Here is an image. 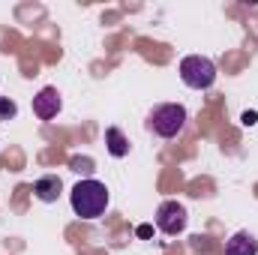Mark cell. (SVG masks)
<instances>
[{
  "mask_svg": "<svg viewBox=\"0 0 258 255\" xmlns=\"http://www.w3.org/2000/svg\"><path fill=\"white\" fill-rule=\"evenodd\" d=\"M69 201H72L75 216H81V219H96V216H102L105 207H108V189H105L102 180L87 177V180H78V183L72 186Z\"/></svg>",
  "mask_w": 258,
  "mask_h": 255,
  "instance_id": "obj_1",
  "label": "cell"
},
{
  "mask_svg": "<svg viewBox=\"0 0 258 255\" xmlns=\"http://www.w3.org/2000/svg\"><path fill=\"white\" fill-rule=\"evenodd\" d=\"M186 126V108L180 102H162L147 114V129L159 138H174Z\"/></svg>",
  "mask_w": 258,
  "mask_h": 255,
  "instance_id": "obj_2",
  "label": "cell"
},
{
  "mask_svg": "<svg viewBox=\"0 0 258 255\" xmlns=\"http://www.w3.org/2000/svg\"><path fill=\"white\" fill-rule=\"evenodd\" d=\"M180 78H183V84L192 87V90H207V87H213V81H216V63H213L210 57L189 54V57L180 60Z\"/></svg>",
  "mask_w": 258,
  "mask_h": 255,
  "instance_id": "obj_3",
  "label": "cell"
},
{
  "mask_svg": "<svg viewBox=\"0 0 258 255\" xmlns=\"http://www.w3.org/2000/svg\"><path fill=\"white\" fill-rule=\"evenodd\" d=\"M186 222H189V213H186V207L180 201H162L156 207V228L162 234L174 237V234H180L186 228Z\"/></svg>",
  "mask_w": 258,
  "mask_h": 255,
  "instance_id": "obj_4",
  "label": "cell"
},
{
  "mask_svg": "<svg viewBox=\"0 0 258 255\" xmlns=\"http://www.w3.org/2000/svg\"><path fill=\"white\" fill-rule=\"evenodd\" d=\"M60 93H57V87H42L36 96H33V114L39 117V120H51V117H57L60 114Z\"/></svg>",
  "mask_w": 258,
  "mask_h": 255,
  "instance_id": "obj_5",
  "label": "cell"
},
{
  "mask_svg": "<svg viewBox=\"0 0 258 255\" xmlns=\"http://www.w3.org/2000/svg\"><path fill=\"white\" fill-rule=\"evenodd\" d=\"M60 192H63V183H60L57 174H42V177L33 183V195H36L42 204H54V201L60 198Z\"/></svg>",
  "mask_w": 258,
  "mask_h": 255,
  "instance_id": "obj_6",
  "label": "cell"
},
{
  "mask_svg": "<svg viewBox=\"0 0 258 255\" xmlns=\"http://www.w3.org/2000/svg\"><path fill=\"white\" fill-rule=\"evenodd\" d=\"M225 255H258V240L249 231H237L228 243H225Z\"/></svg>",
  "mask_w": 258,
  "mask_h": 255,
  "instance_id": "obj_7",
  "label": "cell"
},
{
  "mask_svg": "<svg viewBox=\"0 0 258 255\" xmlns=\"http://www.w3.org/2000/svg\"><path fill=\"white\" fill-rule=\"evenodd\" d=\"M105 147H108V153H111L114 159H123L129 153V138L117 126H108L105 129Z\"/></svg>",
  "mask_w": 258,
  "mask_h": 255,
  "instance_id": "obj_8",
  "label": "cell"
},
{
  "mask_svg": "<svg viewBox=\"0 0 258 255\" xmlns=\"http://www.w3.org/2000/svg\"><path fill=\"white\" fill-rule=\"evenodd\" d=\"M15 114H18V105L9 96H0V120H12Z\"/></svg>",
  "mask_w": 258,
  "mask_h": 255,
  "instance_id": "obj_9",
  "label": "cell"
},
{
  "mask_svg": "<svg viewBox=\"0 0 258 255\" xmlns=\"http://www.w3.org/2000/svg\"><path fill=\"white\" fill-rule=\"evenodd\" d=\"M243 123L252 126V123H255V111H246V114H243Z\"/></svg>",
  "mask_w": 258,
  "mask_h": 255,
  "instance_id": "obj_10",
  "label": "cell"
},
{
  "mask_svg": "<svg viewBox=\"0 0 258 255\" xmlns=\"http://www.w3.org/2000/svg\"><path fill=\"white\" fill-rule=\"evenodd\" d=\"M150 234H153V228H150V225H141V228H138V237H150Z\"/></svg>",
  "mask_w": 258,
  "mask_h": 255,
  "instance_id": "obj_11",
  "label": "cell"
}]
</instances>
